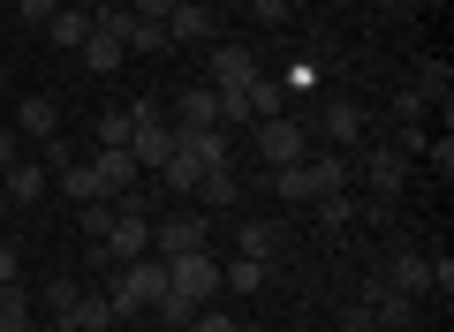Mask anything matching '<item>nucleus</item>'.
<instances>
[{
    "mask_svg": "<svg viewBox=\"0 0 454 332\" xmlns=\"http://www.w3.org/2000/svg\"><path fill=\"white\" fill-rule=\"evenodd\" d=\"M160 295H167V257H129V265H114V287H106L114 317H137V310H152Z\"/></svg>",
    "mask_w": 454,
    "mask_h": 332,
    "instance_id": "f257e3e1",
    "label": "nucleus"
},
{
    "mask_svg": "<svg viewBox=\"0 0 454 332\" xmlns=\"http://www.w3.org/2000/svg\"><path fill=\"white\" fill-rule=\"evenodd\" d=\"M356 174H364V189H372V220H379V212H387L394 197H402V181H409V158L394 151V143H372V151L356 158Z\"/></svg>",
    "mask_w": 454,
    "mask_h": 332,
    "instance_id": "f03ea898",
    "label": "nucleus"
},
{
    "mask_svg": "<svg viewBox=\"0 0 454 332\" xmlns=\"http://www.w3.org/2000/svg\"><path fill=\"white\" fill-rule=\"evenodd\" d=\"M212 98H220V128H235V121H265V113H280V83H273V76L227 83V91H212Z\"/></svg>",
    "mask_w": 454,
    "mask_h": 332,
    "instance_id": "7ed1b4c3",
    "label": "nucleus"
},
{
    "mask_svg": "<svg viewBox=\"0 0 454 332\" xmlns=\"http://www.w3.org/2000/svg\"><path fill=\"white\" fill-rule=\"evenodd\" d=\"M250 136H258L265 166H295V158L310 151V128L295 121V113H265V121H250Z\"/></svg>",
    "mask_w": 454,
    "mask_h": 332,
    "instance_id": "20e7f679",
    "label": "nucleus"
},
{
    "mask_svg": "<svg viewBox=\"0 0 454 332\" xmlns=\"http://www.w3.org/2000/svg\"><path fill=\"white\" fill-rule=\"evenodd\" d=\"M318 136H325V151H356V143L372 136V113H364L356 98H325L318 106Z\"/></svg>",
    "mask_w": 454,
    "mask_h": 332,
    "instance_id": "39448f33",
    "label": "nucleus"
},
{
    "mask_svg": "<svg viewBox=\"0 0 454 332\" xmlns=\"http://www.w3.org/2000/svg\"><path fill=\"white\" fill-rule=\"evenodd\" d=\"M167 287H175V295H190L197 310H205V302L220 295V265H212V250H190V257H167Z\"/></svg>",
    "mask_w": 454,
    "mask_h": 332,
    "instance_id": "423d86ee",
    "label": "nucleus"
},
{
    "mask_svg": "<svg viewBox=\"0 0 454 332\" xmlns=\"http://www.w3.org/2000/svg\"><path fill=\"white\" fill-rule=\"evenodd\" d=\"M348 181H356V151H318V158L303 151V189H310V205H318V197H340Z\"/></svg>",
    "mask_w": 454,
    "mask_h": 332,
    "instance_id": "0eeeda50",
    "label": "nucleus"
},
{
    "mask_svg": "<svg viewBox=\"0 0 454 332\" xmlns=\"http://www.w3.org/2000/svg\"><path fill=\"white\" fill-rule=\"evenodd\" d=\"M372 280L394 287V295H409V302H424V295H432V257H424V250H394L387 272H372Z\"/></svg>",
    "mask_w": 454,
    "mask_h": 332,
    "instance_id": "6e6552de",
    "label": "nucleus"
},
{
    "mask_svg": "<svg viewBox=\"0 0 454 332\" xmlns=\"http://www.w3.org/2000/svg\"><path fill=\"white\" fill-rule=\"evenodd\" d=\"M205 235H212L205 212H175V220L152 227V250H160V257H190V250H205Z\"/></svg>",
    "mask_w": 454,
    "mask_h": 332,
    "instance_id": "1a4fd4ad",
    "label": "nucleus"
},
{
    "mask_svg": "<svg viewBox=\"0 0 454 332\" xmlns=\"http://www.w3.org/2000/svg\"><path fill=\"white\" fill-rule=\"evenodd\" d=\"M175 158H190L197 174L227 166V128H175Z\"/></svg>",
    "mask_w": 454,
    "mask_h": 332,
    "instance_id": "9d476101",
    "label": "nucleus"
},
{
    "mask_svg": "<svg viewBox=\"0 0 454 332\" xmlns=\"http://www.w3.org/2000/svg\"><path fill=\"white\" fill-rule=\"evenodd\" d=\"M91 174H98V189H106V197H137V158H129V143H98Z\"/></svg>",
    "mask_w": 454,
    "mask_h": 332,
    "instance_id": "9b49d317",
    "label": "nucleus"
},
{
    "mask_svg": "<svg viewBox=\"0 0 454 332\" xmlns=\"http://www.w3.org/2000/svg\"><path fill=\"white\" fill-rule=\"evenodd\" d=\"M129 158H137V166H152V174H160L167 158H175V128H167L160 113H152V121H137V136H129Z\"/></svg>",
    "mask_w": 454,
    "mask_h": 332,
    "instance_id": "f8f14e48",
    "label": "nucleus"
},
{
    "mask_svg": "<svg viewBox=\"0 0 454 332\" xmlns=\"http://www.w3.org/2000/svg\"><path fill=\"white\" fill-rule=\"evenodd\" d=\"M46 166H31V158H16V166H8V174H0V205H38V197H46Z\"/></svg>",
    "mask_w": 454,
    "mask_h": 332,
    "instance_id": "ddd939ff",
    "label": "nucleus"
},
{
    "mask_svg": "<svg viewBox=\"0 0 454 332\" xmlns=\"http://www.w3.org/2000/svg\"><path fill=\"white\" fill-rule=\"evenodd\" d=\"M212 38V8L205 0H175V16H167V46H197Z\"/></svg>",
    "mask_w": 454,
    "mask_h": 332,
    "instance_id": "4468645a",
    "label": "nucleus"
},
{
    "mask_svg": "<svg viewBox=\"0 0 454 332\" xmlns=\"http://www.w3.org/2000/svg\"><path fill=\"white\" fill-rule=\"evenodd\" d=\"M175 128H220V98H212V83H190V91L175 98Z\"/></svg>",
    "mask_w": 454,
    "mask_h": 332,
    "instance_id": "2eb2a0df",
    "label": "nucleus"
},
{
    "mask_svg": "<svg viewBox=\"0 0 454 332\" xmlns=\"http://www.w3.org/2000/svg\"><path fill=\"white\" fill-rule=\"evenodd\" d=\"M197 205L205 212H227V205H243V181H235V166H212V174H197Z\"/></svg>",
    "mask_w": 454,
    "mask_h": 332,
    "instance_id": "dca6fc26",
    "label": "nucleus"
},
{
    "mask_svg": "<svg viewBox=\"0 0 454 332\" xmlns=\"http://www.w3.org/2000/svg\"><path fill=\"white\" fill-rule=\"evenodd\" d=\"M250 76H258V53H250V46H212V91L250 83Z\"/></svg>",
    "mask_w": 454,
    "mask_h": 332,
    "instance_id": "f3484780",
    "label": "nucleus"
},
{
    "mask_svg": "<svg viewBox=\"0 0 454 332\" xmlns=\"http://www.w3.org/2000/svg\"><path fill=\"white\" fill-rule=\"evenodd\" d=\"M16 136H31V143L61 136V106H53V98H23L16 106Z\"/></svg>",
    "mask_w": 454,
    "mask_h": 332,
    "instance_id": "a211bd4d",
    "label": "nucleus"
},
{
    "mask_svg": "<svg viewBox=\"0 0 454 332\" xmlns=\"http://www.w3.org/2000/svg\"><path fill=\"white\" fill-rule=\"evenodd\" d=\"M53 189H61L68 205H91V197H106V189H98V174H91V158H83V166H76V158H68L61 174H53Z\"/></svg>",
    "mask_w": 454,
    "mask_h": 332,
    "instance_id": "6ab92c4d",
    "label": "nucleus"
},
{
    "mask_svg": "<svg viewBox=\"0 0 454 332\" xmlns=\"http://www.w3.org/2000/svg\"><path fill=\"white\" fill-rule=\"evenodd\" d=\"M46 38H53V46H83V38H91V8H68V0H61L53 23H46Z\"/></svg>",
    "mask_w": 454,
    "mask_h": 332,
    "instance_id": "aec40b11",
    "label": "nucleus"
},
{
    "mask_svg": "<svg viewBox=\"0 0 454 332\" xmlns=\"http://www.w3.org/2000/svg\"><path fill=\"white\" fill-rule=\"evenodd\" d=\"M121 61H129V46H121V38H106V31L83 38V68H91V76H114Z\"/></svg>",
    "mask_w": 454,
    "mask_h": 332,
    "instance_id": "412c9836",
    "label": "nucleus"
},
{
    "mask_svg": "<svg viewBox=\"0 0 454 332\" xmlns=\"http://www.w3.org/2000/svg\"><path fill=\"white\" fill-rule=\"evenodd\" d=\"M265 272H273V265H258V257H235V265L220 272V295H227V287H235V295H258Z\"/></svg>",
    "mask_w": 454,
    "mask_h": 332,
    "instance_id": "4be33fe9",
    "label": "nucleus"
},
{
    "mask_svg": "<svg viewBox=\"0 0 454 332\" xmlns=\"http://www.w3.org/2000/svg\"><path fill=\"white\" fill-rule=\"evenodd\" d=\"M114 325V302L106 295H76V317H68V332H106Z\"/></svg>",
    "mask_w": 454,
    "mask_h": 332,
    "instance_id": "5701e85b",
    "label": "nucleus"
},
{
    "mask_svg": "<svg viewBox=\"0 0 454 332\" xmlns=\"http://www.w3.org/2000/svg\"><path fill=\"white\" fill-rule=\"evenodd\" d=\"M318 227H325V235L356 227V197H348V189H340V197H318Z\"/></svg>",
    "mask_w": 454,
    "mask_h": 332,
    "instance_id": "b1692460",
    "label": "nucleus"
},
{
    "mask_svg": "<svg viewBox=\"0 0 454 332\" xmlns=\"http://www.w3.org/2000/svg\"><path fill=\"white\" fill-rule=\"evenodd\" d=\"M235 257H258V265H273V227H235Z\"/></svg>",
    "mask_w": 454,
    "mask_h": 332,
    "instance_id": "393cba45",
    "label": "nucleus"
},
{
    "mask_svg": "<svg viewBox=\"0 0 454 332\" xmlns=\"http://www.w3.org/2000/svg\"><path fill=\"white\" fill-rule=\"evenodd\" d=\"M152 310H160V325H167V332H190V317H197V302H190V295H175V287H167V295L152 302Z\"/></svg>",
    "mask_w": 454,
    "mask_h": 332,
    "instance_id": "a878e982",
    "label": "nucleus"
},
{
    "mask_svg": "<svg viewBox=\"0 0 454 332\" xmlns=\"http://www.w3.org/2000/svg\"><path fill=\"white\" fill-rule=\"evenodd\" d=\"M137 136V113L129 106H106V113H98V143H129Z\"/></svg>",
    "mask_w": 454,
    "mask_h": 332,
    "instance_id": "bb28decb",
    "label": "nucleus"
},
{
    "mask_svg": "<svg viewBox=\"0 0 454 332\" xmlns=\"http://www.w3.org/2000/svg\"><path fill=\"white\" fill-rule=\"evenodd\" d=\"M387 113H394V128H409V121H424V113H432V98L409 83V91H394V106H387Z\"/></svg>",
    "mask_w": 454,
    "mask_h": 332,
    "instance_id": "cd10ccee",
    "label": "nucleus"
},
{
    "mask_svg": "<svg viewBox=\"0 0 454 332\" xmlns=\"http://www.w3.org/2000/svg\"><path fill=\"white\" fill-rule=\"evenodd\" d=\"M417 91L432 98V106H447V91H454V76H447V61H424V68H417Z\"/></svg>",
    "mask_w": 454,
    "mask_h": 332,
    "instance_id": "c85d7f7f",
    "label": "nucleus"
},
{
    "mask_svg": "<svg viewBox=\"0 0 454 332\" xmlns=\"http://www.w3.org/2000/svg\"><path fill=\"white\" fill-rule=\"evenodd\" d=\"M76 295H83L76 280H53L46 287V310H53V325H61V332H68V317H76Z\"/></svg>",
    "mask_w": 454,
    "mask_h": 332,
    "instance_id": "c756f323",
    "label": "nucleus"
},
{
    "mask_svg": "<svg viewBox=\"0 0 454 332\" xmlns=\"http://www.w3.org/2000/svg\"><path fill=\"white\" fill-rule=\"evenodd\" d=\"M121 46H137V53H175V46H167V23H137V16H129V38H121Z\"/></svg>",
    "mask_w": 454,
    "mask_h": 332,
    "instance_id": "7c9ffc66",
    "label": "nucleus"
},
{
    "mask_svg": "<svg viewBox=\"0 0 454 332\" xmlns=\"http://www.w3.org/2000/svg\"><path fill=\"white\" fill-rule=\"evenodd\" d=\"M83 212V235H106L114 227V197H91V205H76Z\"/></svg>",
    "mask_w": 454,
    "mask_h": 332,
    "instance_id": "2f4dec72",
    "label": "nucleus"
},
{
    "mask_svg": "<svg viewBox=\"0 0 454 332\" xmlns=\"http://www.w3.org/2000/svg\"><path fill=\"white\" fill-rule=\"evenodd\" d=\"M424 158H432V166H439V181H447V174H454V136H447V128H439V136H432V143H424Z\"/></svg>",
    "mask_w": 454,
    "mask_h": 332,
    "instance_id": "473e14b6",
    "label": "nucleus"
},
{
    "mask_svg": "<svg viewBox=\"0 0 454 332\" xmlns=\"http://www.w3.org/2000/svg\"><path fill=\"white\" fill-rule=\"evenodd\" d=\"M53 8H61V0H16V23H38V31H46Z\"/></svg>",
    "mask_w": 454,
    "mask_h": 332,
    "instance_id": "72a5a7b5",
    "label": "nucleus"
},
{
    "mask_svg": "<svg viewBox=\"0 0 454 332\" xmlns=\"http://www.w3.org/2000/svg\"><path fill=\"white\" fill-rule=\"evenodd\" d=\"M38 158H46V174H61L76 151H68V136H46V143H38Z\"/></svg>",
    "mask_w": 454,
    "mask_h": 332,
    "instance_id": "f704fd0d",
    "label": "nucleus"
},
{
    "mask_svg": "<svg viewBox=\"0 0 454 332\" xmlns=\"http://www.w3.org/2000/svg\"><path fill=\"white\" fill-rule=\"evenodd\" d=\"M190 332H243V325H235L227 310H197V317H190Z\"/></svg>",
    "mask_w": 454,
    "mask_h": 332,
    "instance_id": "c9c22d12",
    "label": "nucleus"
},
{
    "mask_svg": "<svg viewBox=\"0 0 454 332\" xmlns=\"http://www.w3.org/2000/svg\"><path fill=\"white\" fill-rule=\"evenodd\" d=\"M432 295H454V257H447V250L432 257Z\"/></svg>",
    "mask_w": 454,
    "mask_h": 332,
    "instance_id": "e433bc0d",
    "label": "nucleus"
},
{
    "mask_svg": "<svg viewBox=\"0 0 454 332\" xmlns=\"http://www.w3.org/2000/svg\"><path fill=\"white\" fill-rule=\"evenodd\" d=\"M129 16H137V23H167V16H175V0H137Z\"/></svg>",
    "mask_w": 454,
    "mask_h": 332,
    "instance_id": "4c0bfd02",
    "label": "nucleus"
},
{
    "mask_svg": "<svg viewBox=\"0 0 454 332\" xmlns=\"http://www.w3.org/2000/svg\"><path fill=\"white\" fill-rule=\"evenodd\" d=\"M250 8H258V23H288L295 16V0H250Z\"/></svg>",
    "mask_w": 454,
    "mask_h": 332,
    "instance_id": "58836bf2",
    "label": "nucleus"
},
{
    "mask_svg": "<svg viewBox=\"0 0 454 332\" xmlns=\"http://www.w3.org/2000/svg\"><path fill=\"white\" fill-rule=\"evenodd\" d=\"M16 265H23V257H16V242H0V287H16Z\"/></svg>",
    "mask_w": 454,
    "mask_h": 332,
    "instance_id": "ea45409f",
    "label": "nucleus"
},
{
    "mask_svg": "<svg viewBox=\"0 0 454 332\" xmlns=\"http://www.w3.org/2000/svg\"><path fill=\"white\" fill-rule=\"evenodd\" d=\"M16 158H23V151H16V128H0V174H8Z\"/></svg>",
    "mask_w": 454,
    "mask_h": 332,
    "instance_id": "a19ab883",
    "label": "nucleus"
}]
</instances>
